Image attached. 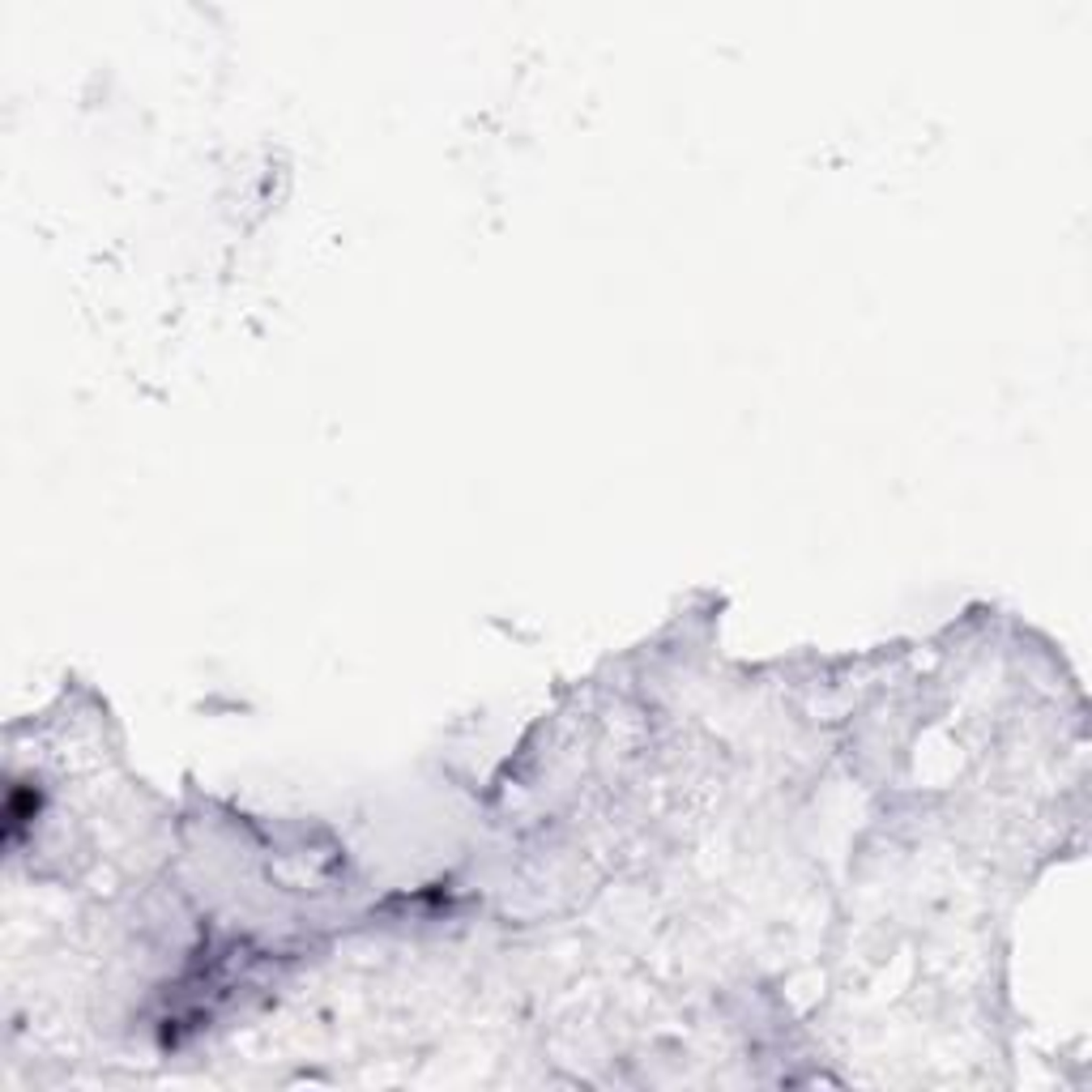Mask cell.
Listing matches in <instances>:
<instances>
[{
    "label": "cell",
    "mask_w": 1092,
    "mask_h": 1092,
    "mask_svg": "<svg viewBox=\"0 0 1092 1092\" xmlns=\"http://www.w3.org/2000/svg\"><path fill=\"white\" fill-rule=\"evenodd\" d=\"M35 790L26 786H13L9 790V807H5V828H9V841H17V832H22V823L35 816Z\"/></svg>",
    "instance_id": "cell-1"
}]
</instances>
